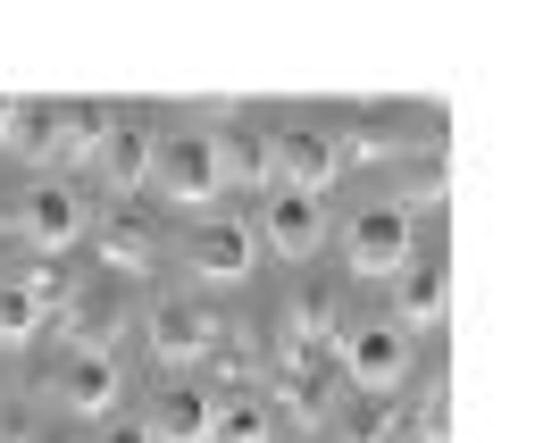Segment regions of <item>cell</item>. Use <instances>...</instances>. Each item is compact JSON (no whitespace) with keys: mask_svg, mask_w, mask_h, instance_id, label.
<instances>
[{"mask_svg":"<svg viewBox=\"0 0 560 443\" xmlns=\"http://www.w3.org/2000/svg\"><path fill=\"white\" fill-rule=\"evenodd\" d=\"M185 268H192V284H243L259 268V226L252 218H201V226L185 234Z\"/></svg>","mask_w":560,"mask_h":443,"instance_id":"cell-9","label":"cell"},{"mask_svg":"<svg viewBox=\"0 0 560 443\" xmlns=\"http://www.w3.org/2000/svg\"><path fill=\"white\" fill-rule=\"evenodd\" d=\"M335 176H343V142L327 126H284L277 135V193H318L327 201Z\"/></svg>","mask_w":560,"mask_h":443,"instance_id":"cell-11","label":"cell"},{"mask_svg":"<svg viewBox=\"0 0 560 443\" xmlns=\"http://www.w3.org/2000/svg\"><path fill=\"white\" fill-rule=\"evenodd\" d=\"M410 259H419V226H410L401 201H369V210L343 226V268L360 284H394Z\"/></svg>","mask_w":560,"mask_h":443,"instance_id":"cell-2","label":"cell"},{"mask_svg":"<svg viewBox=\"0 0 560 443\" xmlns=\"http://www.w3.org/2000/svg\"><path fill=\"white\" fill-rule=\"evenodd\" d=\"M160 193L176 201V210H201V218H210L218 201H226V142H218L210 126L167 135L160 142Z\"/></svg>","mask_w":560,"mask_h":443,"instance_id":"cell-3","label":"cell"},{"mask_svg":"<svg viewBox=\"0 0 560 443\" xmlns=\"http://www.w3.org/2000/svg\"><path fill=\"white\" fill-rule=\"evenodd\" d=\"M101 252H109V268H126V277H135V268H151V252H160V243H151V226H142L135 210H117L109 226H101Z\"/></svg>","mask_w":560,"mask_h":443,"instance_id":"cell-18","label":"cell"},{"mask_svg":"<svg viewBox=\"0 0 560 443\" xmlns=\"http://www.w3.org/2000/svg\"><path fill=\"white\" fill-rule=\"evenodd\" d=\"M385 318H394L401 335H435L452 318V277L435 268V259H410V268L394 277V310H385Z\"/></svg>","mask_w":560,"mask_h":443,"instance_id":"cell-12","label":"cell"},{"mask_svg":"<svg viewBox=\"0 0 560 443\" xmlns=\"http://www.w3.org/2000/svg\"><path fill=\"white\" fill-rule=\"evenodd\" d=\"M18 234L43 259H59V252H75V243L93 234V210H84V193H75L68 176H34L25 201H18Z\"/></svg>","mask_w":560,"mask_h":443,"instance_id":"cell-5","label":"cell"},{"mask_svg":"<svg viewBox=\"0 0 560 443\" xmlns=\"http://www.w3.org/2000/svg\"><path fill=\"white\" fill-rule=\"evenodd\" d=\"M226 185H268L277 193V135L268 126H226Z\"/></svg>","mask_w":560,"mask_h":443,"instance_id":"cell-15","label":"cell"},{"mask_svg":"<svg viewBox=\"0 0 560 443\" xmlns=\"http://www.w3.org/2000/svg\"><path fill=\"white\" fill-rule=\"evenodd\" d=\"M218 443H277V401L259 385H226L218 394Z\"/></svg>","mask_w":560,"mask_h":443,"instance_id":"cell-14","label":"cell"},{"mask_svg":"<svg viewBox=\"0 0 560 443\" xmlns=\"http://www.w3.org/2000/svg\"><path fill=\"white\" fill-rule=\"evenodd\" d=\"M335 435H343V443H385V435H394V401H385V394H343Z\"/></svg>","mask_w":560,"mask_h":443,"instance_id":"cell-17","label":"cell"},{"mask_svg":"<svg viewBox=\"0 0 560 443\" xmlns=\"http://www.w3.org/2000/svg\"><path fill=\"white\" fill-rule=\"evenodd\" d=\"M142 343H151L160 369H192V360H210V351L226 343V318H218L201 293H185V302H160L142 318Z\"/></svg>","mask_w":560,"mask_h":443,"instance_id":"cell-7","label":"cell"},{"mask_svg":"<svg viewBox=\"0 0 560 443\" xmlns=\"http://www.w3.org/2000/svg\"><path fill=\"white\" fill-rule=\"evenodd\" d=\"M252 226H259V252H277L284 268H310V259L327 252L335 218H327V201H318V193H268Z\"/></svg>","mask_w":560,"mask_h":443,"instance_id":"cell-6","label":"cell"},{"mask_svg":"<svg viewBox=\"0 0 560 443\" xmlns=\"http://www.w3.org/2000/svg\"><path fill=\"white\" fill-rule=\"evenodd\" d=\"M101 185L109 193H142V185H160V135L142 126L135 109H109V126H101Z\"/></svg>","mask_w":560,"mask_h":443,"instance_id":"cell-10","label":"cell"},{"mask_svg":"<svg viewBox=\"0 0 560 443\" xmlns=\"http://www.w3.org/2000/svg\"><path fill=\"white\" fill-rule=\"evenodd\" d=\"M43 327H50V302L25 277H0V351H25Z\"/></svg>","mask_w":560,"mask_h":443,"instance_id":"cell-16","label":"cell"},{"mask_svg":"<svg viewBox=\"0 0 560 443\" xmlns=\"http://www.w3.org/2000/svg\"><path fill=\"white\" fill-rule=\"evenodd\" d=\"M101 126H109V109H84V101H34L25 126H18V142H25V160H43V167H59V160L93 167L101 160Z\"/></svg>","mask_w":560,"mask_h":443,"instance_id":"cell-4","label":"cell"},{"mask_svg":"<svg viewBox=\"0 0 560 443\" xmlns=\"http://www.w3.org/2000/svg\"><path fill=\"white\" fill-rule=\"evenodd\" d=\"M93 443H160V435H151V419H126V410H117V419L101 427Z\"/></svg>","mask_w":560,"mask_h":443,"instance_id":"cell-19","label":"cell"},{"mask_svg":"<svg viewBox=\"0 0 560 443\" xmlns=\"http://www.w3.org/2000/svg\"><path fill=\"white\" fill-rule=\"evenodd\" d=\"M151 435L160 443H218V394L210 385H160V401H151Z\"/></svg>","mask_w":560,"mask_h":443,"instance_id":"cell-13","label":"cell"},{"mask_svg":"<svg viewBox=\"0 0 560 443\" xmlns=\"http://www.w3.org/2000/svg\"><path fill=\"white\" fill-rule=\"evenodd\" d=\"M50 394H59V410H68V419L109 427V419H117V401H126V369H117V351L75 343L68 360H59V376H50Z\"/></svg>","mask_w":560,"mask_h":443,"instance_id":"cell-8","label":"cell"},{"mask_svg":"<svg viewBox=\"0 0 560 443\" xmlns=\"http://www.w3.org/2000/svg\"><path fill=\"white\" fill-rule=\"evenodd\" d=\"M335 376H343V394H401L410 385V335L394 318H343Z\"/></svg>","mask_w":560,"mask_h":443,"instance_id":"cell-1","label":"cell"},{"mask_svg":"<svg viewBox=\"0 0 560 443\" xmlns=\"http://www.w3.org/2000/svg\"><path fill=\"white\" fill-rule=\"evenodd\" d=\"M18 126H25V101H18V93H0V142H18Z\"/></svg>","mask_w":560,"mask_h":443,"instance_id":"cell-20","label":"cell"}]
</instances>
